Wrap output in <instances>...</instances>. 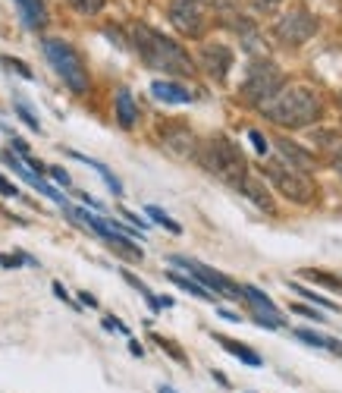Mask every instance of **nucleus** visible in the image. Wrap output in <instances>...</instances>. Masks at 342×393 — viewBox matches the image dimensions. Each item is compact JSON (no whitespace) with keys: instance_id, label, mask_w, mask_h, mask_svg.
Here are the masks:
<instances>
[{"instance_id":"1","label":"nucleus","mask_w":342,"mask_h":393,"mask_svg":"<svg viewBox=\"0 0 342 393\" xmlns=\"http://www.w3.org/2000/svg\"><path fill=\"white\" fill-rule=\"evenodd\" d=\"M132 41H135V50L142 54V60L148 63L151 70L170 72V76H192V72H195L192 57H188L176 41H170L166 35L154 32V28L135 26L132 28Z\"/></svg>"},{"instance_id":"2","label":"nucleus","mask_w":342,"mask_h":393,"mask_svg":"<svg viewBox=\"0 0 342 393\" xmlns=\"http://www.w3.org/2000/svg\"><path fill=\"white\" fill-rule=\"evenodd\" d=\"M261 111H264V116L270 123H276V126L298 129V126L314 123L317 116L324 114V101L311 89H286L276 94V98L267 101V104H261Z\"/></svg>"},{"instance_id":"3","label":"nucleus","mask_w":342,"mask_h":393,"mask_svg":"<svg viewBox=\"0 0 342 393\" xmlns=\"http://www.w3.org/2000/svg\"><path fill=\"white\" fill-rule=\"evenodd\" d=\"M201 167L207 173H214L217 179L229 183L232 189H242L245 179H249V164H245L242 151H239L236 142H229L227 135H217L205 145L201 151Z\"/></svg>"},{"instance_id":"4","label":"nucleus","mask_w":342,"mask_h":393,"mask_svg":"<svg viewBox=\"0 0 342 393\" xmlns=\"http://www.w3.org/2000/svg\"><path fill=\"white\" fill-rule=\"evenodd\" d=\"M45 57L50 60V67L57 70V76H60L76 94L89 92V72H85L82 60H79V54L72 50V45H67V41H60V38H47Z\"/></svg>"},{"instance_id":"5","label":"nucleus","mask_w":342,"mask_h":393,"mask_svg":"<svg viewBox=\"0 0 342 393\" xmlns=\"http://www.w3.org/2000/svg\"><path fill=\"white\" fill-rule=\"evenodd\" d=\"M283 82H286V79H283V72L276 70L270 60H258L249 67V76H245V82H242V94L251 104L261 107L283 92Z\"/></svg>"},{"instance_id":"6","label":"nucleus","mask_w":342,"mask_h":393,"mask_svg":"<svg viewBox=\"0 0 342 393\" xmlns=\"http://www.w3.org/2000/svg\"><path fill=\"white\" fill-rule=\"evenodd\" d=\"M264 173L273 179V186L280 189L286 199H292V201H311L314 199V186H311V179H304L302 173H295V170H289L286 164H267L264 167Z\"/></svg>"},{"instance_id":"7","label":"nucleus","mask_w":342,"mask_h":393,"mask_svg":"<svg viewBox=\"0 0 342 393\" xmlns=\"http://www.w3.org/2000/svg\"><path fill=\"white\" fill-rule=\"evenodd\" d=\"M170 19L183 35L198 38L205 32V0H173Z\"/></svg>"},{"instance_id":"8","label":"nucleus","mask_w":342,"mask_h":393,"mask_svg":"<svg viewBox=\"0 0 342 393\" xmlns=\"http://www.w3.org/2000/svg\"><path fill=\"white\" fill-rule=\"evenodd\" d=\"M173 265H183L188 274H195V277L201 280V287L207 289V293H223V296H229V299H239V289L242 287H236L229 277H223V274H217V271H210V267L205 265H198V261H188V258H173Z\"/></svg>"},{"instance_id":"9","label":"nucleus","mask_w":342,"mask_h":393,"mask_svg":"<svg viewBox=\"0 0 342 393\" xmlns=\"http://www.w3.org/2000/svg\"><path fill=\"white\" fill-rule=\"evenodd\" d=\"M317 28V19L308 16V13H289L280 26H276V38L283 45H304V41L314 35Z\"/></svg>"},{"instance_id":"10","label":"nucleus","mask_w":342,"mask_h":393,"mask_svg":"<svg viewBox=\"0 0 342 393\" xmlns=\"http://www.w3.org/2000/svg\"><path fill=\"white\" fill-rule=\"evenodd\" d=\"M201 63H205V70L217 79V82H223L229 67H232V50L227 45H205L201 48Z\"/></svg>"},{"instance_id":"11","label":"nucleus","mask_w":342,"mask_h":393,"mask_svg":"<svg viewBox=\"0 0 342 393\" xmlns=\"http://www.w3.org/2000/svg\"><path fill=\"white\" fill-rule=\"evenodd\" d=\"M151 94H154L157 101H166V104H188V101H192V92H186L183 85H176V82H164V79H157V82L151 85Z\"/></svg>"},{"instance_id":"12","label":"nucleus","mask_w":342,"mask_h":393,"mask_svg":"<svg viewBox=\"0 0 342 393\" xmlns=\"http://www.w3.org/2000/svg\"><path fill=\"white\" fill-rule=\"evenodd\" d=\"M164 145L173 148L179 157H192L195 155V139L188 129H166L164 133Z\"/></svg>"},{"instance_id":"13","label":"nucleus","mask_w":342,"mask_h":393,"mask_svg":"<svg viewBox=\"0 0 342 393\" xmlns=\"http://www.w3.org/2000/svg\"><path fill=\"white\" fill-rule=\"evenodd\" d=\"M116 120H120L122 129H132L138 123V107H135L132 94H129L126 89L116 92Z\"/></svg>"},{"instance_id":"14","label":"nucleus","mask_w":342,"mask_h":393,"mask_svg":"<svg viewBox=\"0 0 342 393\" xmlns=\"http://www.w3.org/2000/svg\"><path fill=\"white\" fill-rule=\"evenodd\" d=\"M16 4H19V10H23V19L28 28H41L47 23V10L41 0H16Z\"/></svg>"},{"instance_id":"15","label":"nucleus","mask_w":342,"mask_h":393,"mask_svg":"<svg viewBox=\"0 0 342 393\" xmlns=\"http://www.w3.org/2000/svg\"><path fill=\"white\" fill-rule=\"evenodd\" d=\"M217 343H220L227 353H232L236 359H242L245 365H251V368H258L261 365V355L254 353V349H249V346H242V343H236V340H229V337H217Z\"/></svg>"},{"instance_id":"16","label":"nucleus","mask_w":342,"mask_h":393,"mask_svg":"<svg viewBox=\"0 0 342 393\" xmlns=\"http://www.w3.org/2000/svg\"><path fill=\"white\" fill-rule=\"evenodd\" d=\"M280 151L289 157V167H298V170H308V167H311V155H308V151H302L298 145L280 139Z\"/></svg>"},{"instance_id":"17","label":"nucleus","mask_w":342,"mask_h":393,"mask_svg":"<svg viewBox=\"0 0 342 393\" xmlns=\"http://www.w3.org/2000/svg\"><path fill=\"white\" fill-rule=\"evenodd\" d=\"M239 293H242L245 299H249V302H251L258 311H267V315H270V318H276V305H273V299H270V296H264V293H261V289H254V287H242V289H239Z\"/></svg>"},{"instance_id":"18","label":"nucleus","mask_w":342,"mask_h":393,"mask_svg":"<svg viewBox=\"0 0 342 393\" xmlns=\"http://www.w3.org/2000/svg\"><path fill=\"white\" fill-rule=\"evenodd\" d=\"M239 192H242V195H249V199L254 201V205H258V208H264L267 214H273V211H276V208H273V201H270V195H267L258 183H251V179H245V186L239 189Z\"/></svg>"},{"instance_id":"19","label":"nucleus","mask_w":342,"mask_h":393,"mask_svg":"<svg viewBox=\"0 0 342 393\" xmlns=\"http://www.w3.org/2000/svg\"><path fill=\"white\" fill-rule=\"evenodd\" d=\"M72 157H79V161H85V164H89V167H94V170H98V173H101V179H104V183H107V186H110V192H113V195H122V183H120V179H116V177H113V173H110V170H107V167H104V164L91 161V157L79 155V151H72Z\"/></svg>"},{"instance_id":"20","label":"nucleus","mask_w":342,"mask_h":393,"mask_svg":"<svg viewBox=\"0 0 342 393\" xmlns=\"http://www.w3.org/2000/svg\"><path fill=\"white\" fill-rule=\"evenodd\" d=\"M173 283H176L179 289H186V293H192V296H198V299H214V293H207L201 283H195V280H188V277H183V274H176V271H170L166 274Z\"/></svg>"},{"instance_id":"21","label":"nucleus","mask_w":342,"mask_h":393,"mask_svg":"<svg viewBox=\"0 0 342 393\" xmlns=\"http://www.w3.org/2000/svg\"><path fill=\"white\" fill-rule=\"evenodd\" d=\"M289 287L295 289V293H302L304 299H311L314 305H320V309H326V311H336V302H330V299H324V296H317V293H311V289H304V287H298V283H289Z\"/></svg>"},{"instance_id":"22","label":"nucleus","mask_w":342,"mask_h":393,"mask_svg":"<svg viewBox=\"0 0 342 393\" xmlns=\"http://www.w3.org/2000/svg\"><path fill=\"white\" fill-rule=\"evenodd\" d=\"M16 114H19V120H23V123H25V126H28V129H35V133H41V123H38V120H35V114H32V111H28V107L23 104V101H16Z\"/></svg>"},{"instance_id":"23","label":"nucleus","mask_w":342,"mask_h":393,"mask_svg":"<svg viewBox=\"0 0 342 393\" xmlns=\"http://www.w3.org/2000/svg\"><path fill=\"white\" fill-rule=\"evenodd\" d=\"M148 214H151V217H154V221L160 223V227H166V230H170V233H179V223H176V221H170V217H166V214H164V211H160V208H154V205H148Z\"/></svg>"},{"instance_id":"24","label":"nucleus","mask_w":342,"mask_h":393,"mask_svg":"<svg viewBox=\"0 0 342 393\" xmlns=\"http://www.w3.org/2000/svg\"><path fill=\"white\" fill-rule=\"evenodd\" d=\"M295 337L304 340V343H311V346H330L333 343V340H326V337H317L314 331H295Z\"/></svg>"},{"instance_id":"25","label":"nucleus","mask_w":342,"mask_h":393,"mask_svg":"<svg viewBox=\"0 0 342 393\" xmlns=\"http://www.w3.org/2000/svg\"><path fill=\"white\" fill-rule=\"evenodd\" d=\"M69 4L76 6V10H82V13H89V16H91V13H98L101 6H104V0H69Z\"/></svg>"},{"instance_id":"26","label":"nucleus","mask_w":342,"mask_h":393,"mask_svg":"<svg viewBox=\"0 0 342 393\" xmlns=\"http://www.w3.org/2000/svg\"><path fill=\"white\" fill-rule=\"evenodd\" d=\"M249 139H251V145H254V151H258V155H267V148H270V145H267V139L258 133V129H251Z\"/></svg>"},{"instance_id":"27","label":"nucleus","mask_w":342,"mask_h":393,"mask_svg":"<svg viewBox=\"0 0 342 393\" xmlns=\"http://www.w3.org/2000/svg\"><path fill=\"white\" fill-rule=\"evenodd\" d=\"M23 261H32V258H25V255H0V265L4 267H19Z\"/></svg>"},{"instance_id":"28","label":"nucleus","mask_w":342,"mask_h":393,"mask_svg":"<svg viewBox=\"0 0 342 393\" xmlns=\"http://www.w3.org/2000/svg\"><path fill=\"white\" fill-rule=\"evenodd\" d=\"M4 63H6V67H10V70H16L23 79H32V70H28L25 63H19V60H10V57H4Z\"/></svg>"},{"instance_id":"29","label":"nucleus","mask_w":342,"mask_h":393,"mask_svg":"<svg viewBox=\"0 0 342 393\" xmlns=\"http://www.w3.org/2000/svg\"><path fill=\"white\" fill-rule=\"evenodd\" d=\"M47 173H50V177H54L60 186H69V183H72L69 173H67V170H60V167H47Z\"/></svg>"},{"instance_id":"30","label":"nucleus","mask_w":342,"mask_h":393,"mask_svg":"<svg viewBox=\"0 0 342 393\" xmlns=\"http://www.w3.org/2000/svg\"><path fill=\"white\" fill-rule=\"evenodd\" d=\"M0 195H6V199H16V195H19V189L13 186L10 179H4V177H0Z\"/></svg>"},{"instance_id":"31","label":"nucleus","mask_w":342,"mask_h":393,"mask_svg":"<svg viewBox=\"0 0 342 393\" xmlns=\"http://www.w3.org/2000/svg\"><path fill=\"white\" fill-rule=\"evenodd\" d=\"M292 311H298V315H308L311 321H326L320 311H314V309H304V305H292Z\"/></svg>"},{"instance_id":"32","label":"nucleus","mask_w":342,"mask_h":393,"mask_svg":"<svg viewBox=\"0 0 342 393\" xmlns=\"http://www.w3.org/2000/svg\"><path fill=\"white\" fill-rule=\"evenodd\" d=\"M157 343H160V349H166V353H170V355H173V359L186 362V355H183V353H179V349H176V346H170V340H160V337H157Z\"/></svg>"},{"instance_id":"33","label":"nucleus","mask_w":342,"mask_h":393,"mask_svg":"<svg viewBox=\"0 0 342 393\" xmlns=\"http://www.w3.org/2000/svg\"><path fill=\"white\" fill-rule=\"evenodd\" d=\"M122 217H129V221H132L138 230H144V227H148V223H144V221H142V217H138V214H132V211H122Z\"/></svg>"},{"instance_id":"34","label":"nucleus","mask_w":342,"mask_h":393,"mask_svg":"<svg viewBox=\"0 0 342 393\" xmlns=\"http://www.w3.org/2000/svg\"><path fill=\"white\" fill-rule=\"evenodd\" d=\"M54 293H57V299H63V302H69V293L60 287V283H54Z\"/></svg>"},{"instance_id":"35","label":"nucleus","mask_w":342,"mask_h":393,"mask_svg":"<svg viewBox=\"0 0 342 393\" xmlns=\"http://www.w3.org/2000/svg\"><path fill=\"white\" fill-rule=\"evenodd\" d=\"M82 302H85V305H91V309L98 305V299H94V296H89V293H82Z\"/></svg>"},{"instance_id":"36","label":"nucleus","mask_w":342,"mask_h":393,"mask_svg":"<svg viewBox=\"0 0 342 393\" xmlns=\"http://www.w3.org/2000/svg\"><path fill=\"white\" fill-rule=\"evenodd\" d=\"M220 318H227V321H242V318L232 315V311H220Z\"/></svg>"},{"instance_id":"37","label":"nucleus","mask_w":342,"mask_h":393,"mask_svg":"<svg viewBox=\"0 0 342 393\" xmlns=\"http://www.w3.org/2000/svg\"><path fill=\"white\" fill-rule=\"evenodd\" d=\"M157 393H176V390H173V387H160Z\"/></svg>"},{"instance_id":"38","label":"nucleus","mask_w":342,"mask_h":393,"mask_svg":"<svg viewBox=\"0 0 342 393\" xmlns=\"http://www.w3.org/2000/svg\"><path fill=\"white\" fill-rule=\"evenodd\" d=\"M336 170H342V155L336 157Z\"/></svg>"}]
</instances>
